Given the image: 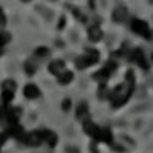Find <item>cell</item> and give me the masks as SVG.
I'll return each instance as SVG.
<instances>
[{"mask_svg": "<svg viewBox=\"0 0 153 153\" xmlns=\"http://www.w3.org/2000/svg\"><path fill=\"white\" fill-rule=\"evenodd\" d=\"M71 106H72L71 98H65V100H63V103H61V109L65 110V112H69V110H71Z\"/></svg>", "mask_w": 153, "mask_h": 153, "instance_id": "obj_23", "label": "cell"}, {"mask_svg": "<svg viewBox=\"0 0 153 153\" xmlns=\"http://www.w3.org/2000/svg\"><path fill=\"white\" fill-rule=\"evenodd\" d=\"M133 91H135V75H133L132 71H127L124 83L118 84L110 92V98L109 100H110V103H112V107L113 109H118V107L124 106L127 101H129V98L133 94Z\"/></svg>", "mask_w": 153, "mask_h": 153, "instance_id": "obj_1", "label": "cell"}, {"mask_svg": "<svg viewBox=\"0 0 153 153\" xmlns=\"http://www.w3.org/2000/svg\"><path fill=\"white\" fill-rule=\"evenodd\" d=\"M91 152H92V153H98V150H97V147H95V144H94V143L91 144Z\"/></svg>", "mask_w": 153, "mask_h": 153, "instance_id": "obj_28", "label": "cell"}, {"mask_svg": "<svg viewBox=\"0 0 153 153\" xmlns=\"http://www.w3.org/2000/svg\"><path fill=\"white\" fill-rule=\"evenodd\" d=\"M12 98H14V92L3 89V92H2V103H3V106H8L12 101Z\"/></svg>", "mask_w": 153, "mask_h": 153, "instance_id": "obj_17", "label": "cell"}, {"mask_svg": "<svg viewBox=\"0 0 153 153\" xmlns=\"http://www.w3.org/2000/svg\"><path fill=\"white\" fill-rule=\"evenodd\" d=\"M98 61H100V52H98V51H95V49L87 48L86 52L76 58L75 66H76V69L83 71V69H87V68H91V66L97 65Z\"/></svg>", "mask_w": 153, "mask_h": 153, "instance_id": "obj_2", "label": "cell"}, {"mask_svg": "<svg viewBox=\"0 0 153 153\" xmlns=\"http://www.w3.org/2000/svg\"><path fill=\"white\" fill-rule=\"evenodd\" d=\"M25 71H26V74H28L29 76H32V75L35 74L37 68H35V65H34L32 61H26V63H25Z\"/></svg>", "mask_w": 153, "mask_h": 153, "instance_id": "obj_20", "label": "cell"}, {"mask_svg": "<svg viewBox=\"0 0 153 153\" xmlns=\"http://www.w3.org/2000/svg\"><path fill=\"white\" fill-rule=\"evenodd\" d=\"M127 17H129V11L126 6H117L112 12V20L117 23H123Z\"/></svg>", "mask_w": 153, "mask_h": 153, "instance_id": "obj_9", "label": "cell"}, {"mask_svg": "<svg viewBox=\"0 0 153 153\" xmlns=\"http://www.w3.org/2000/svg\"><path fill=\"white\" fill-rule=\"evenodd\" d=\"M35 55H37V57H48V55H49V49L45 48V46L37 48V49H35Z\"/></svg>", "mask_w": 153, "mask_h": 153, "instance_id": "obj_22", "label": "cell"}, {"mask_svg": "<svg viewBox=\"0 0 153 153\" xmlns=\"http://www.w3.org/2000/svg\"><path fill=\"white\" fill-rule=\"evenodd\" d=\"M152 60H153V54H152Z\"/></svg>", "mask_w": 153, "mask_h": 153, "instance_id": "obj_30", "label": "cell"}, {"mask_svg": "<svg viewBox=\"0 0 153 153\" xmlns=\"http://www.w3.org/2000/svg\"><path fill=\"white\" fill-rule=\"evenodd\" d=\"M65 71H66V63L63 60H55L49 65V72L52 75H55V76H60Z\"/></svg>", "mask_w": 153, "mask_h": 153, "instance_id": "obj_10", "label": "cell"}, {"mask_svg": "<svg viewBox=\"0 0 153 153\" xmlns=\"http://www.w3.org/2000/svg\"><path fill=\"white\" fill-rule=\"evenodd\" d=\"M76 118H78L81 123H84L86 120H89V107H87L86 101L80 103L78 107H76Z\"/></svg>", "mask_w": 153, "mask_h": 153, "instance_id": "obj_14", "label": "cell"}, {"mask_svg": "<svg viewBox=\"0 0 153 153\" xmlns=\"http://www.w3.org/2000/svg\"><path fill=\"white\" fill-rule=\"evenodd\" d=\"M130 29H132L135 34L144 37L146 40H152V31H150V28H149L147 22L139 20V19H132V22H130Z\"/></svg>", "mask_w": 153, "mask_h": 153, "instance_id": "obj_4", "label": "cell"}, {"mask_svg": "<svg viewBox=\"0 0 153 153\" xmlns=\"http://www.w3.org/2000/svg\"><path fill=\"white\" fill-rule=\"evenodd\" d=\"M23 2H29V0H23Z\"/></svg>", "mask_w": 153, "mask_h": 153, "instance_id": "obj_29", "label": "cell"}, {"mask_svg": "<svg viewBox=\"0 0 153 153\" xmlns=\"http://www.w3.org/2000/svg\"><path fill=\"white\" fill-rule=\"evenodd\" d=\"M11 40V34H8V32H2V48H5V45L8 43Z\"/></svg>", "mask_w": 153, "mask_h": 153, "instance_id": "obj_24", "label": "cell"}, {"mask_svg": "<svg viewBox=\"0 0 153 153\" xmlns=\"http://www.w3.org/2000/svg\"><path fill=\"white\" fill-rule=\"evenodd\" d=\"M6 25V16H5V12L2 11V26H5Z\"/></svg>", "mask_w": 153, "mask_h": 153, "instance_id": "obj_27", "label": "cell"}, {"mask_svg": "<svg viewBox=\"0 0 153 153\" xmlns=\"http://www.w3.org/2000/svg\"><path fill=\"white\" fill-rule=\"evenodd\" d=\"M97 141L100 143H106L109 146L113 144V135H112V130L109 129V127H101V130H100V136Z\"/></svg>", "mask_w": 153, "mask_h": 153, "instance_id": "obj_11", "label": "cell"}, {"mask_svg": "<svg viewBox=\"0 0 153 153\" xmlns=\"http://www.w3.org/2000/svg\"><path fill=\"white\" fill-rule=\"evenodd\" d=\"M83 129H84V132H86L89 136H91V138H94L95 141L98 139L101 127H98L95 123H92V121H91V118H89V120H86V121L83 123Z\"/></svg>", "mask_w": 153, "mask_h": 153, "instance_id": "obj_6", "label": "cell"}, {"mask_svg": "<svg viewBox=\"0 0 153 153\" xmlns=\"http://www.w3.org/2000/svg\"><path fill=\"white\" fill-rule=\"evenodd\" d=\"M23 95L26 97V98H29V100L38 98V97H40V89H38L35 84L29 83V84L25 86V89H23Z\"/></svg>", "mask_w": 153, "mask_h": 153, "instance_id": "obj_12", "label": "cell"}, {"mask_svg": "<svg viewBox=\"0 0 153 153\" xmlns=\"http://www.w3.org/2000/svg\"><path fill=\"white\" fill-rule=\"evenodd\" d=\"M2 87L6 89V91H12V92H14V91H16V87H17V83H16L14 80H5Z\"/></svg>", "mask_w": 153, "mask_h": 153, "instance_id": "obj_21", "label": "cell"}, {"mask_svg": "<svg viewBox=\"0 0 153 153\" xmlns=\"http://www.w3.org/2000/svg\"><path fill=\"white\" fill-rule=\"evenodd\" d=\"M43 141H45V139H43V133L37 132V130L26 133V139H25V143H26L28 146H31V147H38Z\"/></svg>", "mask_w": 153, "mask_h": 153, "instance_id": "obj_7", "label": "cell"}, {"mask_svg": "<svg viewBox=\"0 0 153 153\" xmlns=\"http://www.w3.org/2000/svg\"><path fill=\"white\" fill-rule=\"evenodd\" d=\"M129 58H130L132 61H135L141 69H144V71H149V69H150V63H149V60H147V57H146V54H144V51H143L141 48L132 49L130 54H129Z\"/></svg>", "mask_w": 153, "mask_h": 153, "instance_id": "obj_5", "label": "cell"}, {"mask_svg": "<svg viewBox=\"0 0 153 153\" xmlns=\"http://www.w3.org/2000/svg\"><path fill=\"white\" fill-rule=\"evenodd\" d=\"M66 153H80V149L75 146H69V147H66Z\"/></svg>", "mask_w": 153, "mask_h": 153, "instance_id": "obj_25", "label": "cell"}, {"mask_svg": "<svg viewBox=\"0 0 153 153\" xmlns=\"http://www.w3.org/2000/svg\"><path fill=\"white\" fill-rule=\"evenodd\" d=\"M66 8H69V9L72 11V14H74L76 19H78L80 22H86V16L83 14V12H81L78 8H75V6H72V5H66Z\"/></svg>", "mask_w": 153, "mask_h": 153, "instance_id": "obj_18", "label": "cell"}, {"mask_svg": "<svg viewBox=\"0 0 153 153\" xmlns=\"http://www.w3.org/2000/svg\"><path fill=\"white\" fill-rule=\"evenodd\" d=\"M117 68H118L117 61L109 60V61H107V65H106L103 69H100L98 72H95V74L92 75V78H94L95 81H98L100 84H106V83L109 81V78L112 76V74L117 71Z\"/></svg>", "mask_w": 153, "mask_h": 153, "instance_id": "obj_3", "label": "cell"}, {"mask_svg": "<svg viewBox=\"0 0 153 153\" xmlns=\"http://www.w3.org/2000/svg\"><path fill=\"white\" fill-rule=\"evenodd\" d=\"M8 133L12 135L16 139H19V141H23V143H25V139H26V132H25V129H23L19 123H17V124H11Z\"/></svg>", "mask_w": 153, "mask_h": 153, "instance_id": "obj_8", "label": "cell"}, {"mask_svg": "<svg viewBox=\"0 0 153 153\" xmlns=\"http://www.w3.org/2000/svg\"><path fill=\"white\" fill-rule=\"evenodd\" d=\"M87 35H89V40L97 43V42H100L101 38H103V31H101V28L98 26V25H94V26L89 28Z\"/></svg>", "mask_w": 153, "mask_h": 153, "instance_id": "obj_13", "label": "cell"}, {"mask_svg": "<svg viewBox=\"0 0 153 153\" xmlns=\"http://www.w3.org/2000/svg\"><path fill=\"white\" fill-rule=\"evenodd\" d=\"M65 23H66V19H65V17H61V19H60V23H58V26H57V28H58V29H63V28H65Z\"/></svg>", "mask_w": 153, "mask_h": 153, "instance_id": "obj_26", "label": "cell"}, {"mask_svg": "<svg viewBox=\"0 0 153 153\" xmlns=\"http://www.w3.org/2000/svg\"><path fill=\"white\" fill-rule=\"evenodd\" d=\"M98 98H100V100L110 98V94H109V91H107L106 84H100V89H98Z\"/></svg>", "mask_w": 153, "mask_h": 153, "instance_id": "obj_19", "label": "cell"}, {"mask_svg": "<svg viewBox=\"0 0 153 153\" xmlns=\"http://www.w3.org/2000/svg\"><path fill=\"white\" fill-rule=\"evenodd\" d=\"M42 133H43V139H45V141H46L51 147H55V144L58 143V136L55 135V132L46 129V130H42Z\"/></svg>", "mask_w": 153, "mask_h": 153, "instance_id": "obj_15", "label": "cell"}, {"mask_svg": "<svg viewBox=\"0 0 153 153\" xmlns=\"http://www.w3.org/2000/svg\"><path fill=\"white\" fill-rule=\"evenodd\" d=\"M72 80H74V74H72L71 71H65V72L58 76V83H60V84H69Z\"/></svg>", "mask_w": 153, "mask_h": 153, "instance_id": "obj_16", "label": "cell"}]
</instances>
